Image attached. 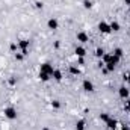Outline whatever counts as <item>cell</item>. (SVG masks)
<instances>
[{"mask_svg": "<svg viewBox=\"0 0 130 130\" xmlns=\"http://www.w3.org/2000/svg\"><path fill=\"white\" fill-rule=\"evenodd\" d=\"M52 77H53L56 82H61V80L64 79V74H62V71H61V70H55V71H53V74H52Z\"/></svg>", "mask_w": 130, "mask_h": 130, "instance_id": "30bf717a", "label": "cell"}, {"mask_svg": "<svg viewBox=\"0 0 130 130\" xmlns=\"http://www.w3.org/2000/svg\"><path fill=\"white\" fill-rule=\"evenodd\" d=\"M38 77H39L42 82H48L52 76H50V74H45V73H41V71H39V76H38Z\"/></svg>", "mask_w": 130, "mask_h": 130, "instance_id": "2e32d148", "label": "cell"}, {"mask_svg": "<svg viewBox=\"0 0 130 130\" xmlns=\"http://www.w3.org/2000/svg\"><path fill=\"white\" fill-rule=\"evenodd\" d=\"M124 5H127V6H130V0H124Z\"/></svg>", "mask_w": 130, "mask_h": 130, "instance_id": "83f0119b", "label": "cell"}, {"mask_svg": "<svg viewBox=\"0 0 130 130\" xmlns=\"http://www.w3.org/2000/svg\"><path fill=\"white\" fill-rule=\"evenodd\" d=\"M121 130H130V129L127 127V126H123V127H121Z\"/></svg>", "mask_w": 130, "mask_h": 130, "instance_id": "f1b7e54d", "label": "cell"}, {"mask_svg": "<svg viewBox=\"0 0 130 130\" xmlns=\"http://www.w3.org/2000/svg\"><path fill=\"white\" fill-rule=\"evenodd\" d=\"M3 113H5V117H6L8 120H15V118H17V109H15V107H12V106L5 107Z\"/></svg>", "mask_w": 130, "mask_h": 130, "instance_id": "6da1fadb", "label": "cell"}, {"mask_svg": "<svg viewBox=\"0 0 130 130\" xmlns=\"http://www.w3.org/2000/svg\"><path fill=\"white\" fill-rule=\"evenodd\" d=\"M109 118H110V117H109V113H106V112H104V113H100V120H101V121H104V123H106Z\"/></svg>", "mask_w": 130, "mask_h": 130, "instance_id": "44dd1931", "label": "cell"}, {"mask_svg": "<svg viewBox=\"0 0 130 130\" xmlns=\"http://www.w3.org/2000/svg\"><path fill=\"white\" fill-rule=\"evenodd\" d=\"M117 124H118V121H117V120H112V118H109V120L106 121V126H107V129H110V130H115Z\"/></svg>", "mask_w": 130, "mask_h": 130, "instance_id": "8fae6325", "label": "cell"}, {"mask_svg": "<svg viewBox=\"0 0 130 130\" xmlns=\"http://www.w3.org/2000/svg\"><path fill=\"white\" fill-rule=\"evenodd\" d=\"M52 107L59 109V107H61V101H59V100H53V101H52Z\"/></svg>", "mask_w": 130, "mask_h": 130, "instance_id": "ffe728a7", "label": "cell"}, {"mask_svg": "<svg viewBox=\"0 0 130 130\" xmlns=\"http://www.w3.org/2000/svg\"><path fill=\"white\" fill-rule=\"evenodd\" d=\"M104 68L107 70V73H112L115 70V64L113 62H109V64H104Z\"/></svg>", "mask_w": 130, "mask_h": 130, "instance_id": "ac0fdd59", "label": "cell"}, {"mask_svg": "<svg viewBox=\"0 0 130 130\" xmlns=\"http://www.w3.org/2000/svg\"><path fill=\"white\" fill-rule=\"evenodd\" d=\"M82 5H83L85 9H91V8H92V2H91V0H83Z\"/></svg>", "mask_w": 130, "mask_h": 130, "instance_id": "d6986e66", "label": "cell"}, {"mask_svg": "<svg viewBox=\"0 0 130 130\" xmlns=\"http://www.w3.org/2000/svg\"><path fill=\"white\" fill-rule=\"evenodd\" d=\"M68 71H70L71 76H79V74H80V70H79V67H76V65H70Z\"/></svg>", "mask_w": 130, "mask_h": 130, "instance_id": "7c38bea8", "label": "cell"}, {"mask_svg": "<svg viewBox=\"0 0 130 130\" xmlns=\"http://www.w3.org/2000/svg\"><path fill=\"white\" fill-rule=\"evenodd\" d=\"M39 71L52 76V74H53V71H55V68H53V65L50 64V62H44V64H41V67H39Z\"/></svg>", "mask_w": 130, "mask_h": 130, "instance_id": "7a4b0ae2", "label": "cell"}, {"mask_svg": "<svg viewBox=\"0 0 130 130\" xmlns=\"http://www.w3.org/2000/svg\"><path fill=\"white\" fill-rule=\"evenodd\" d=\"M82 88H83V91H85V92H92V91H94V83H92L91 80L85 79V80H83V83H82Z\"/></svg>", "mask_w": 130, "mask_h": 130, "instance_id": "3957f363", "label": "cell"}, {"mask_svg": "<svg viewBox=\"0 0 130 130\" xmlns=\"http://www.w3.org/2000/svg\"><path fill=\"white\" fill-rule=\"evenodd\" d=\"M15 59H17V61H23V59H24V55L20 52V53H17V55H15Z\"/></svg>", "mask_w": 130, "mask_h": 130, "instance_id": "7402d4cb", "label": "cell"}, {"mask_svg": "<svg viewBox=\"0 0 130 130\" xmlns=\"http://www.w3.org/2000/svg\"><path fill=\"white\" fill-rule=\"evenodd\" d=\"M47 26H48V29H52V30H58V29H59V21H58L56 18H50V20L47 21Z\"/></svg>", "mask_w": 130, "mask_h": 130, "instance_id": "8992f818", "label": "cell"}, {"mask_svg": "<svg viewBox=\"0 0 130 130\" xmlns=\"http://www.w3.org/2000/svg\"><path fill=\"white\" fill-rule=\"evenodd\" d=\"M29 44H30V42H29V39H20L17 45H18V48H20V50H27V48H29Z\"/></svg>", "mask_w": 130, "mask_h": 130, "instance_id": "9c48e42d", "label": "cell"}, {"mask_svg": "<svg viewBox=\"0 0 130 130\" xmlns=\"http://www.w3.org/2000/svg\"><path fill=\"white\" fill-rule=\"evenodd\" d=\"M124 80H126L127 83H130V73H127V74H124Z\"/></svg>", "mask_w": 130, "mask_h": 130, "instance_id": "cb8c5ba5", "label": "cell"}, {"mask_svg": "<svg viewBox=\"0 0 130 130\" xmlns=\"http://www.w3.org/2000/svg\"><path fill=\"white\" fill-rule=\"evenodd\" d=\"M109 26H110V30H112V32H118V30L121 29L120 23H118V21H115V20H113L112 23H109Z\"/></svg>", "mask_w": 130, "mask_h": 130, "instance_id": "4fadbf2b", "label": "cell"}, {"mask_svg": "<svg viewBox=\"0 0 130 130\" xmlns=\"http://www.w3.org/2000/svg\"><path fill=\"white\" fill-rule=\"evenodd\" d=\"M77 62H79V65H83V64H85V61H83V58H79V59H77Z\"/></svg>", "mask_w": 130, "mask_h": 130, "instance_id": "4316f807", "label": "cell"}, {"mask_svg": "<svg viewBox=\"0 0 130 130\" xmlns=\"http://www.w3.org/2000/svg\"><path fill=\"white\" fill-rule=\"evenodd\" d=\"M76 39H77L79 42H82V44H86V42L89 41V35L86 32H79L76 35Z\"/></svg>", "mask_w": 130, "mask_h": 130, "instance_id": "5b68a950", "label": "cell"}, {"mask_svg": "<svg viewBox=\"0 0 130 130\" xmlns=\"http://www.w3.org/2000/svg\"><path fill=\"white\" fill-rule=\"evenodd\" d=\"M94 55L97 56L98 59H101V58H103V55H104V50H103L101 47H97V48H95V53H94Z\"/></svg>", "mask_w": 130, "mask_h": 130, "instance_id": "e0dca14e", "label": "cell"}, {"mask_svg": "<svg viewBox=\"0 0 130 130\" xmlns=\"http://www.w3.org/2000/svg\"><path fill=\"white\" fill-rule=\"evenodd\" d=\"M124 109L130 112V98H127V100H126V103H124Z\"/></svg>", "mask_w": 130, "mask_h": 130, "instance_id": "603a6c76", "label": "cell"}, {"mask_svg": "<svg viewBox=\"0 0 130 130\" xmlns=\"http://www.w3.org/2000/svg\"><path fill=\"white\" fill-rule=\"evenodd\" d=\"M85 127H86V121L85 120H79L76 123V130H85Z\"/></svg>", "mask_w": 130, "mask_h": 130, "instance_id": "9a60e30c", "label": "cell"}, {"mask_svg": "<svg viewBox=\"0 0 130 130\" xmlns=\"http://www.w3.org/2000/svg\"><path fill=\"white\" fill-rule=\"evenodd\" d=\"M17 47H18V45H17V44H14V42H12V44H11V47H9V48H11V52H15V48H17Z\"/></svg>", "mask_w": 130, "mask_h": 130, "instance_id": "d4e9b609", "label": "cell"}, {"mask_svg": "<svg viewBox=\"0 0 130 130\" xmlns=\"http://www.w3.org/2000/svg\"><path fill=\"white\" fill-rule=\"evenodd\" d=\"M112 55L121 59V58L124 56V52H123V48H121V47H117V48H113V52H112Z\"/></svg>", "mask_w": 130, "mask_h": 130, "instance_id": "5bb4252c", "label": "cell"}, {"mask_svg": "<svg viewBox=\"0 0 130 130\" xmlns=\"http://www.w3.org/2000/svg\"><path fill=\"white\" fill-rule=\"evenodd\" d=\"M129 12H130V6H129Z\"/></svg>", "mask_w": 130, "mask_h": 130, "instance_id": "f546056e", "label": "cell"}, {"mask_svg": "<svg viewBox=\"0 0 130 130\" xmlns=\"http://www.w3.org/2000/svg\"><path fill=\"white\" fill-rule=\"evenodd\" d=\"M35 6H36L38 9H42V3H41V2H36V3H35Z\"/></svg>", "mask_w": 130, "mask_h": 130, "instance_id": "484cf974", "label": "cell"}, {"mask_svg": "<svg viewBox=\"0 0 130 130\" xmlns=\"http://www.w3.org/2000/svg\"><path fill=\"white\" fill-rule=\"evenodd\" d=\"M74 53H76L77 58H85V56H86V48L82 47V45H77L76 50H74Z\"/></svg>", "mask_w": 130, "mask_h": 130, "instance_id": "52a82bcc", "label": "cell"}, {"mask_svg": "<svg viewBox=\"0 0 130 130\" xmlns=\"http://www.w3.org/2000/svg\"><path fill=\"white\" fill-rule=\"evenodd\" d=\"M129 89H127V88H126V86H120V88H118V95H120V97L121 98H124V100H127V98H129Z\"/></svg>", "mask_w": 130, "mask_h": 130, "instance_id": "ba28073f", "label": "cell"}, {"mask_svg": "<svg viewBox=\"0 0 130 130\" xmlns=\"http://www.w3.org/2000/svg\"><path fill=\"white\" fill-rule=\"evenodd\" d=\"M98 30L101 33H110L112 30H110V26H109V23H106V21H100L98 23Z\"/></svg>", "mask_w": 130, "mask_h": 130, "instance_id": "277c9868", "label": "cell"}]
</instances>
